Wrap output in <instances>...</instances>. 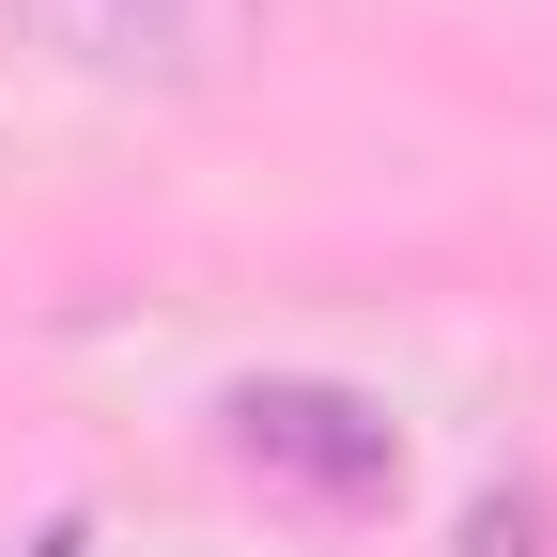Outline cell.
Instances as JSON below:
<instances>
[{"instance_id": "cell-3", "label": "cell", "mask_w": 557, "mask_h": 557, "mask_svg": "<svg viewBox=\"0 0 557 557\" xmlns=\"http://www.w3.org/2000/svg\"><path fill=\"white\" fill-rule=\"evenodd\" d=\"M465 557H542V511H527V496H480V527H465Z\"/></svg>"}, {"instance_id": "cell-1", "label": "cell", "mask_w": 557, "mask_h": 557, "mask_svg": "<svg viewBox=\"0 0 557 557\" xmlns=\"http://www.w3.org/2000/svg\"><path fill=\"white\" fill-rule=\"evenodd\" d=\"M218 418H233V465H263L278 496H310V511H387V496H403V434H387V403H372V387L248 372Z\"/></svg>"}, {"instance_id": "cell-2", "label": "cell", "mask_w": 557, "mask_h": 557, "mask_svg": "<svg viewBox=\"0 0 557 557\" xmlns=\"http://www.w3.org/2000/svg\"><path fill=\"white\" fill-rule=\"evenodd\" d=\"M0 16L78 78H156V94H201L263 47V0H0Z\"/></svg>"}]
</instances>
